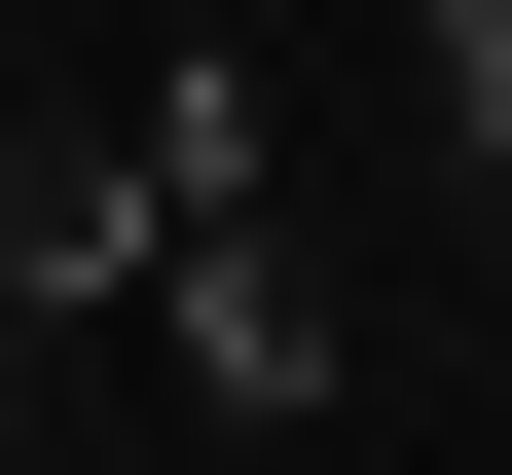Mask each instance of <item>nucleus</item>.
Instances as JSON below:
<instances>
[{"instance_id":"obj_2","label":"nucleus","mask_w":512,"mask_h":475,"mask_svg":"<svg viewBox=\"0 0 512 475\" xmlns=\"http://www.w3.org/2000/svg\"><path fill=\"white\" fill-rule=\"evenodd\" d=\"M439 147H476V220H512V0H439Z\"/></svg>"},{"instance_id":"obj_1","label":"nucleus","mask_w":512,"mask_h":475,"mask_svg":"<svg viewBox=\"0 0 512 475\" xmlns=\"http://www.w3.org/2000/svg\"><path fill=\"white\" fill-rule=\"evenodd\" d=\"M147 256H183V366L293 439V402H330V293H293V220H147Z\"/></svg>"},{"instance_id":"obj_3","label":"nucleus","mask_w":512,"mask_h":475,"mask_svg":"<svg viewBox=\"0 0 512 475\" xmlns=\"http://www.w3.org/2000/svg\"><path fill=\"white\" fill-rule=\"evenodd\" d=\"M0 366H37V293H0Z\"/></svg>"}]
</instances>
